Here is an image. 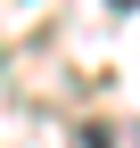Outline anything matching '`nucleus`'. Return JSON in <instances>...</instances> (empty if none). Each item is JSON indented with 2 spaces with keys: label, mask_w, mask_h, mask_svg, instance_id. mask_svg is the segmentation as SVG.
Wrapping results in <instances>:
<instances>
[{
  "label": "nucleus",
  "mask_w": 140,
  "mask_h": 148,
  "mask_svg": "<svg viewBox=\"0 0 140 148\" xmlns=\"http://www.w3.org/2000/svg\"><path fill=\"white\" fill-rule=\"evenodd\" d=\"M82 148H140V132H124V123H91Z\"/></svg>",
  "instance_id": "obj_1"
},
{
  "label": "nucleus",
  "mask_w": 140,
  "mask_h": 148,
  "mask_svg": "<svg viewBox=\"0 0 140 148\" xmlns=\"http://www.w3.org/2000/svg\"><path fill=\"white\" fill-rule=\"evenodd\" d=\"M115 8H140V0H115Z\"/></svg>",
  "instance_id": "obj_2"
}]
</instances>
